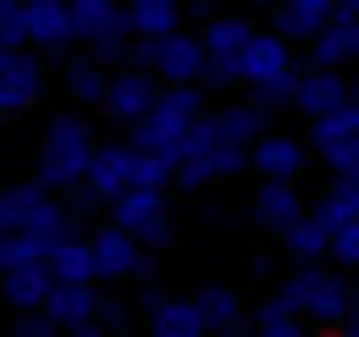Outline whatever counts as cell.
Segmentation results:
<instances>
[{
    "mask_svg": "<svg viewBox=\"0 0 359 337\" xmlns=\"http://www.w3.org/2000/svg\"><path fill=\"white\" fill-rule=\"evenodd\" d=\"M260 28L249 22V17H210L205 22V50H210V61H238L243 55V44L255 39Z\"/></svg>",
    "mask_w": 359,
    "mask_h": 337,
    "instance_id": "cell-22",
    "label": "cell"
},
{
    "mask_svg": "<svg viewBox=\"0 0 359 337\" xmlns=\"http://www.w3.org/2000/svg\"><path fill=\"white\" fill-rule=\"evenodd\" d=\"M249 321H255V332H260V337H299V332H304V315H299V304H293L287 293H271L266 304H255Z\"/></svg>",
    "mask_w": 359,
    "mask_h": 337,
    "instance_id": "cell-23",
    "label": "cell"
},
{
    "mask_svg": "<svg viewBox=\"0 0 359 337\" xmlns=\"http://www.w3.org/2000/svg\"><path fill=\"white\" fill-rule=\"evenodd\" d=\"M354 133H359V111H354V100H348V105H337V111L310 117V150L326 161V155H332V150H343Z\"/></svg>",
    "mask_w": 359,
    "mask_h": 337,
    "instance_id": "cell-21",
    "label": "cell"
},
{
    "mask_svg": "<svg viewBox=\"0 0 359 337\" xmlns=\"http://www.w3.org/2000/svg\"><path fill=\"white\" fill-rule=\"evenodd\" d=\"M94 265H100V282H149V244H138L128 227H100L94 232Z\"/></svg>",
    "mask_w": 359,
    "mask_h": 337,
    "instance_id": "cell-6",
    "label": "cell"
},
{
    "mask_svg": "<svg viewBox=\"0 0 359 337\" xmlns=\"http://www.w3.org/2000/svg\"><path fill=\"white\" fill-rule=\"evenodd\" d=\"M304 144L293 138V133H260L255 144H249V171L255 177H299L304 171Z\"/></svg>",
    "mask_w": 359,
    "mask_h": 337,
    "instance_id": "cell-13",
    "label": "cell"
},
{
    "mask_svg": "<svg viewBox=\"0 0 359 337\" xmlns=\"http://www.w3.org/2000/svg\"><path fill=\"white\" fill-rule=\"evenodd\" d=\"M216 122H222V133L232 138V144H255V138L266 133V105H255V100L226 105V111H216Z\"/></svg>",
    "mask_w": 359,
    "mask_h": 337,
    "instance_id": "cell-27",
    "label": "cell"
},
{
    "mask_svg": "<svg viewBox=\"0 0 359 337\" xmlns=\"http://www.w3.org/2000/svg\"><path fill=\"white\" fill-rule=\"evenodd\" d=\"M116 11H122L116 0H72V17H78V34H83V39H89L100 22H111Z\"/></svg>",
    "mask_w": 359,
    "mask_h": 337,
    "instance_id": "cell-32",
    "label": "cell"
},
{
    "mask_svg": "<svg viewBox=\"0 0 359 337\" xmlns=\"http://www.w3.org/2000/svg\"><path fill=\"white\" fill-rule=\"evenodd\" d=\"M343 332L359 337V277H354V304H348V321H343Z\"/></svg>",
    "mask_w": 359,
    "mask_h": 337,
    "instance_id": "cell-40",
    "label": "cell"
},
{
    "mask_svg": "<svg viewBox=\"0 0 359 337\" xmlns=\"http://www.w3.org/2000/svg\"><path fill=\"white\" fill-rule=\"evenodd\" d=\"M205 67H210L205 39H194V34H182V28L161 39V61H155V72H161L166 84H205Z\"/></svg>",
    "mask_w": 359,
    "mask_h": 337,
    "instance_id": "cell-10",
    "label": "cell"
},
{
    "mask_svg": "<svg viewBox=\"0 0 359 337\" xmlns=\"http://www.w3.org/2000/svg\"><path fill=\"white\" fill-rule=\"evenodd\" d=\"M50 271L55 282H100V265H94V238H50Z\"/></svg>",
    "mask_w": 359,
    "mask_h": 337,
    "instance_id": "cell-16",
    "label": "cell"
},
{
    "mask_svg": "<svg viewBox=\"0 0 359 337\" xmlns=\"http://www.w3.org/2000/svg\"><path fill=\"white\" fill-rule=\"evenodd\" d=\"M0 6H22V0H0Z\"/></svg>",
    "mask_w": 359,
    "mask_h": 337,
    "instance_id": "cell-47",
    "label": "cell"
},
{
    "mask_svg": "<svg viewBox=\"0 0 359 337\" xmlns=\"http://www.w3.org/2000/svg\"><path fill=\"white\" fill-rule=\"evenodd\" d=\"M255 216H260L266 227H287L293 216H304V199H299L293 177H260V188H255Z\"/></svg>",
    "mask_w": 359,
    "mask_h": 337,
    "instance_id": "cell-20",
    "label": "cell"
},
{
    "mask_svg": "<svg viewBox=\"0 0 359 337\" xmlns=\"http://www.w3.org/2000/svg\"><path fill=\"white\" fill-rule=\"evenodd\" d=\"M348 88H354V94H348V100H354V111H359V72H354V84H348Z\"/></svg>",
    "mask_w": 359,
    "mask_h": 337,
    "instance_id": "cell-44",
    "label": "cell"
},
{
    "mask_svg": "<svg viewBox=\"0 0 359 337\" xmlns=\"http://www.w3.org/2000/svg\"><path fill=\"white\" fill-rule=\"evenodd\" d=\"M238 78L249 88H293V78H299L293 72V39H282L276 28L255 34L238 55Z\"/></svg>",
    "mask_w": 359,
    "mask_h": 337,
    "instance_id": "cell-5",
    "label": "cell"
},
{
    "mask_svg": "<svg viewBox=\"0 0 359 337\" xmlns=\"http://www.w3.org/2000/svg\"><path fill=\"white\" fill-rule=\"evenodd\" d=\"M100 326L105 332H128V310L122 304H100Z\"/></svg>",
    "mask_w": 359,
    "mask_h": 337,
    "instance_id": "cell-38",
    "label": "cell"
},
{
    "mask_svg": "<svg viewBox=\"0 0 359 337\" xmlns=\"http://www.w3.org/2000/svg\"><path fill=\"white\" fill-rule=\"evenodd\" d=\"M337 17H359V0H337Z\"/></svg>",
    "mask_w": 359,
    "mask_h": 337,
    "instance_id": "cell-41",
    "label": "cell"
},
{
    "mask_svg": "<svg viewBox=\"0 0 359 337\" xmlns=\"http://www.w3.org/2000/svg\"><path fill=\"white\" fill-rule=\"evenodd\" d=\"M128 6H177V0H128Z\"/></svg>",
    "mask_w": 359,
    "mask_h": 337,
    "instance_id": "cell-43",
    "label": "cell"
},
{
    "mask_svg": "<svg viewBox=\"0 0 359 337\" xmlns=\"http://www.w3.org/2000/svg\"><path fill=\"white\" fill-rule=\"evenodd\" d=\"M282 293L299 304V315H310L320 326H343V321H348V304H354V282H343V277L326 271L320 260H304V265L282 282Z\"/></svg>",
    "mask_w": 359,
    "mask_h": 337,
    "instance_id": "cell-3",
    "label": "cell"
},
{
    "mask_svg": "<svg viewBox=\"0 0 359 337\" xmlns=\"http://www.w3.org/2000/svg\"><path fill=\"white\" fill-rule=\"evenodd\" d=\"M177 11L182 6H128V22H133V34L166 39V34H177Z\"/></svg>",
    "mask_w": 359,
    "mask_h": 337,
    "instance_id": "cell-29",
    "label": "cell"
},
{
    "mask_svg": "<svg viewBox=\"0 0 359 337\" xmlns=\"http://www.w3.org/2000/svg\"><path fill=\"white\" fill-rule=\"evenodd\" d=\"M287 6H293V11H299V17L310 22L315 34H320V28H326V22L337 17V0H287Z\"/></svg>",
    "mask_w": 359,
    "mask_h": 337,
    "instance_id": "cell-37",
    "label": "cell"
},
{
    "mask_svg": "<svg viewBox=\"0 0 359 337\" xmlns=\"http://www.w3.org/2000/svg\"><path fill=\"white\" fill-rule=\"evenodd\" d=\"M337 183H343V177H337ZM343 188H348V199H354V216H359V183H343Z\"/></svg>",
    "mask_w": 359,
    "mask_h": 337,
    "instance_id": "cell-42",
    "label": "cell"
},
{
    "mask_svg": "<svg viewBox=\"0 0 359 337\" xmlns=\"http://www.w3.org/2000/svg\"><path fill=\"white\" fill-rule=\"evenodd\" d=\"M266 17H271V28H276L282 39H293V44H299V39L310 44V39H315V28L304 22V17H299V11H293V6H287V0H276V6H266Z\"/></svg>",
    "mask_w": 359,
    "mask_h": 337,
    "instance_id": "cell-31",
    "label": "cell"
},
{
    "mask_svg": "<svg viewBox=\"0 0 359 337\" xmlns=\"http://www.w3.org/2000/svg\"><path fill=\"white\" fill-rule=\"evenodd\" d=\"M78 34V17H72V0H28V44L45 50V55H61L72 50Z\"/></svg>",
    "mask_w": 359,
    "mask_h": 337,
    "instance_id": "cell-9",
    "label": "cell"
},
{
    "mask_svg": "<svg viewBox=\"0 0 359 337\" xmlns=\"http://www.w3.org/2000/svg\"><path fill=\"white\" fill-rule=\"evenodd\" d=\"M332 260L348 265V271H359V216H354V221H343V227L332 232Z\"/></svg>",
    "mask_w": 359,
    "mask_h": 337,
    "instance_id": "cell-34",
    "label": "cell"
},
{
    "mask_svg": "<svg viewBox=\"0 0 359 337\" xmlns=\"http://www.w3.org/2000/svg\"><path fill=\"white\" fill-rule=\"evenodd\" d=\"M315 216H320V221H326V227H332V232H337V227H343V221H354V199H348V188H343V183H337V188H332V194H326V199H320V205H315Z\"/></svg>",
    "mask_w": 359,
    "mask_h": 337,
    "instance_id": "cell-35",
    "label": "cell"
},
{
    "mask_svg": "<svg viewBox=\"0 0 359 337\" xmlns=\"http://www.w3.org/2000/svg\"><path fill=\"white\" fill-rule=\"evenodd\" d=\"M0 44H11V50L28 44V0L22 6H0Z\"/></svg>",
    "mask_w": 359,
    "mask_h": 337,
    "instance_id": "cell-33",
    "label": "cell"
},
{
    "mask_svg": "<svg viewBox=\"0 0 359 337\" xmlns=\"http://www.w3.org/2000/svg\"><path fill=\"white\" fill-rule=\"evenodd\" d=\"M149 332L155 337H205V310H199V298H166L149 310Z\"/></svg>",
    "mask_w": 359,
    "mask_h": 337,
    "instance_id": "cell-19",
    "label": "cell"
},
{
    "mask_svg": "<svg viewBox=\"0 0 359 337\" xmlns=\"http://www.w3.org/2000/svg\"><path fill=\"white\" fill-rule=\"evenodd\" d=\"M89 161H94V127L83 117H50L45 122V138H39V177H45L55 194H67V188H78L83 177H89Z\"/></svg>",
    "mask_w": 359,
    "mask_h": 337,
    "instance_id": "cell-1",
    "label": "cell"
},
{
    "mask_svg": "<svg viewBox=\"0 0 359 337\" xmlns=\"http://www.w3.org/2000/svg\"><path fill=\"white\" fill-rule=\"evenodd\" d=\"M17 227H22V232H34V238H61V232H72V211H67V205H61V199H55V194H50V199H39V205H34V211H22V221H17Z\"/></svg>",
    "mask_w": 359,
    "mask_h": 337,
    "instance_id": "cell-26",
    "label": "cell"
},
{
    "mask_svg": "<svg viewBox=\"0 0 359 337\" xmlns=\"http://www.w3.org/2000/svg\"><path fill=\"white\" fill-rule=\"evenodd\" d=\"M39 260H50V244H45V238H34V232H22V227L0 232V271H17V265H39Z\"/></svg>",
    "mask_w": 359,
    "mask_h": 337,
    "instance_id": "cell-28",
    "label": "cell"
},
{
    "mask_svg": "<svg viewBox=\"0 0 359 337\" xmlns=\"http://www.w3.org/2000/svg\"><path fill=\"white\" fill-rule=\"evenodd\" d=\"M105 88H111L105 61L83 55V61H72V67H67V94H72L78 105H105Z\"/></svg>",
    "mask_w": 359,
    "mask_h": 337,
    "instance_id": "cell-25",
    "label": "cell"
},
{
    "mask_svg": "<svg viewBox=\"0 0 359 337\" xmlns=\"http://www.w3.org/2000/svg\"><path fill=\"white\" fill-rule=\"evenodd\" d=\"M133 150H138V144H133ZM172 171H177V155H166V150H138L133 183H144V188H166Z\"/></svg>",
    "mask_w": 359,
    "mask_h": 337,
    "instance_id": "cell-30",
    "label": "cell"
},
{
    "mask_svg": "<svg viewBox=\"0 0 359 337\" xmlns=\"http://www.w3.org/2000/svg\"><path fill=\"white\" fill-rule=\"evenodd\" d=\"M6 117H11V111H6V100H0V122H6Z\"/></svg>",
    "mask_w": 359,
    "mask_h": 337,
    "instance_id": "cell-45",
    "label": "cell"
},
{
    "mask_svg": "<svg viewBox=\"0 0 359 337\" xmlns=\"http://www.w3.org/2000/svg\"><path fill=\"white\" fill-rule=\"evenodd\" d=\"M326 166H332V177H343V183H359V133L343 144V150L326 155Z\"/></svg>",
    "mask_w": 359,
    "mask_h": 337,
    "instance_id": "cell-36",
    "label": "cell"
},
{
    "mask_svg": "<svg viewBox=\"0 0 359 337\" xmlns=\"http://www.w3.org/2000/svg\"><path fill=\"white\" fill-rule=\"evenodd\" d=\"M194 117H205V94L199 84H172L155 94V105H149V117H138L133 122V144L138 150H166V155H177L182 133L194 127Z\"/></svg>",
    "mask_w": 359,
    "mask_h": 337,
    "instance_id": "cell-2",
    "label": "cell"
},
{
    "mask_svg": "<svg viewBox=\"0 0 359 337\" xmlns=\"http://www.w3.org/2000/svg\"><path fill=\"white\" fill-rule=\"evenodd\" d=\"M276 238H282V249H287V260H326L332 254V227L320 221V216H293L287 227H276Z\"/></svg>",
    "mask_w": 359,
    "mask_h": 337,
    "instance_id": "cell-18",
    "label": "cell"
},
{
    "mask_svg": "<svg viewBox=\"0 0 359 337\" xmlns=\"http://www.w3.org/2000/svg\"><path fill=\"white\" fill-rule=\"evenodd\" d=\"M199 310H205V326L210 332H243V315H249V304L232 293V288H205Z\"/></svg>",
    "mask_w": 359,
    "mask_h": 337,
    "instance_id": "cell-24",
    "label": "cell"
},
{
    "mask_svg": "<svg viewBox=\"0 0 359 337\" xmlns=\"http://www.w3.org/2000/svg\"><path fill=\"white\" fill-rule=\"evenodd\" d=\"M133 161H138L133 144H94V161H89V177H83V183L111 205L122 188H133Z\"/></svg>",
    "mask_w": 359,
    "mask_h": 337,
    "instance_id": "cell-12",
    "label": "cell"
},
{
    "mask_svg": "<svg viewBox=\"0 0 359 337\" xmlns=\"http://www.w3.org/2000/svg\"><path fill=\"white\" fill-rule=\"evenodd\" d=\"M100 304L105 298L94 293V282H55L45 298L50 321L61 326V332H78V337H100L105 326H100Z\"/></svg>",
    "mask_w": 359,
    "mask_h": 337,
    "instance_id": "cell-7",
    "label": "cell"
},
{
    "mask_svg": "<svg viewBox=\"0 0 359 337\" xmlns=\"http://www.w3.org/2000/svg\"><path fill=\"white\" fill-rule=\"evenodd\" d=\"M155 94H161V84H155L149 67H116V72H111V88H105V117L133 127L138 117H149Z\"/></svg>",
    "mask_w": 359,
    "mask_h": 337,
    "instance_id": "cell-8",
    "label": "cell"
},
{
    "mask_svg": "<svg viewBox=\"0 0 359 337\" xmlns=\"http://www.w3.org/2000/svg\"><path fill=\"white\" fill-rule=\"evenodd\" d=\"M249 6H276V0H249Z\"/></svg>",
    "mask_w": 359,
    "mask_h": 337,
    "instance_id": "cell-46",
    "label": "cell"
},
{
    "mask_svg": "<svg viewBox=\"0 0 359 337\" xmlns=\"http://www.w3.org/2000/svg\"><path fill=\"white\" fill-rule=\"evenodd\" d=\"M111 221L116 227H128L138 244H149V249H166L172 244V211H166V188H122L116 199H111Z\"/></svg>",
    "mask_w": 359,
    "mask_h": 337,
    "instance_id": "cell-4",
    "label": "cell"
},
{
    "mask_svg": "<svg viewBox=\"0 0 359 337\" xmlns=\"http://www.w3.org/2000/svg\"><path fill=\"white\" fill-rule=\"evenodd\" d=\"M50 288H55V271H50V260L39 265H17V271H0V304L6 310H45Z\"/></svg>",
    "mask_w": 359,
    "mask_h": 337,
    "instance_id": "cell-14",
    "label": "cell"
},
{
    "mask_svg": "<svg viewBox=\"0 0 359 337\" xmlns=\"http://www.w3.org/2000/svg\"><path fill=\"white\" fill-rule=\"evenodd\" d=\"M39 94H45V78H39V61L34 55H11V67L0 72V100H6V111L17 117V111H34L39 105Z\"/></svg>",
    "mask_w": 359,
    "mask_h": 337,
    "instance_id": "cell-17",
    "label": "cell"
},
{
    "mask_svg": "<svg viewBox=\"0 0 359 337\" xmlns=\"http://www.w3.org/2000/svg\"><path fill=\"white\" fill-rule=\"evenodd\" d=\"M348 94H354V88L343 84V67H310V72L293 78V105H299L304 117H320V111L348 105Z\"/></svg>",
    "mask_w": 359,
    "mask_h": 337,
    "instance_id": "cell-11",
    "label": "cell"
},
{
    "mask_svg": "<svg viewBox=\"0 0 359 337\" xmlns=\"http://www.w3.org/2000/svg\"><path fill=\"white\" fill-rule=\"evenodd\" d=\"M17 227V211H11V188H0V232Z\"/></svg>",
    "mask_w": 359,
    "mask_h": 337,
    "instance_id": "cell-39",
    "label": "cell"
},
{
    "mask_svg": "<svg viewBox=\"0 0 359 337\" xmlns=\"http://www.w3.org/2000/svg\"><path fill=\"white\" fill-rule=\"evenodd\" d=\"M310 67H359V17H332L310 39Z\"/></svg>",
    "mask_w": 359,
    "mask_h": 337,
    "instance_id": "cell-15",
    "label": "cell"
}]
</instances>
